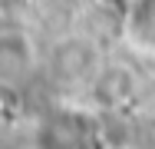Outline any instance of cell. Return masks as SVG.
Masks as SVG:
<instances>
[{"label": "cell", "mask_w": 155, "mask_h": 149, "mask_svg": "<svg viewBox=\"0 0 155 149\" xmlns=\"http://www.w3.org/2000/svg\"><path fill=\"white\" fill-rule=\"evenodd\" d=\"M102 149H132V146H102Z\"/></svg>", "instance_id": "cell-1"}]
</instances>
